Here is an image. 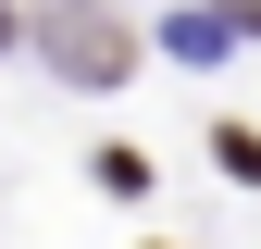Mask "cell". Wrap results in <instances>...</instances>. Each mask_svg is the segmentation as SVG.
<instances>
[{"label": "cell", "instance_id": "obj_3", "mask_svg": "<svg viewBox=\"0 0 261 249\" xmlns=\"http://www.w3.org/2000/svg\"><path fill=\"white\" fill-rule=\"evenodd\" d=\"M224 13H237V25H261V0H224Z\"/></svg>", "mask_w": 261, "mask_h": 249}, {"label": "cell", "instance_id": "obj_2", "mask_svg": "<svg viewBox=\"0 0 261 249\" xmlns=\"http://www.w3.org/2000/svg\"><path fill=\"white\" fill-rule=\"evenodd\" d=\"M212 162H224V175H249V187H261V137H249V124H212Z\"/></svg>", "mask_w": 261, "mask_h": 249}, {"label": "cell", "instance_id": "obj_1", "mask_svg": "<svg viewBox=\"0 0 261 249\" xmlns=\"http://www.w3.org/2000/svg\"><path fill=\"white\" fill-rule=\"evenodd\" d=\"M38 50H50V62H62L75 87H112L124 62H137V38H124L112 13H50V25H38Z\"/></svg>", "mask_w": 261, "mask_h": 249}]
</instances>
